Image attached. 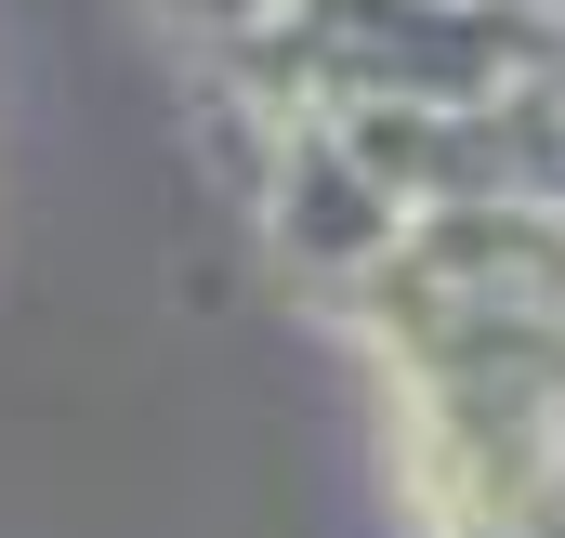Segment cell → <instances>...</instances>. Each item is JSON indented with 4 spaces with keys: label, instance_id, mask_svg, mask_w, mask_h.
Here are the masks:
<instances>
[{
    "label": "cell",
    "instance_id": "7a4b0ae2",
    "mask_svg": "<svg viewBox=\"0 0 565 538\" xmlns=\"http://www.w3.org/2000/svg\"><path fill=\"white\" fill-rule=\"evenodd\" d=\"M171 13H184V26H198V40H237V26H264V13H277V0H171Z\"/></svg>",
    "mask_w": 565,
    "mask_h": 538
},
{
    "label": "cell",
    "instance_id": "6da1fadb",
    "mask_svg": "<svg viewBox=\"0 0 565 538\" xmlns=\"http://www.w3.org/2000/svg\"><path fill=\"white\" fill-rule=\"evenodd\" d=\"M250 211H264V237H277L289 276H316V289H355V276L395 250V197L342 158L329 119H277V158H264V184H250Z\"/></svg>",
    "mask_w": 565,
    "mask_h": 538
}]
</instances>
